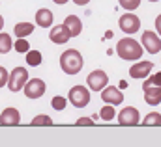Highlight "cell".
Wrapping results in <instances>:
<instances>
[{
  "label": "cell",
  "instance_id": "4316f807",
  "mask_svg": "<svg viewBox=\"0 0 161 147\" xmlns=\"http://www.w3.org/2000/svg\"><path fill=\"white\" fill-rule=\"evenodd\" d=\"M75 125L77 127H92L94 125V119H90V117H79L75 121Z\"/></svg>",
  "mask_w": 161,
  "mask_h": 147
},
{
  "label": "cell",
  "instance_id": "cb8c5ba5",
  "mask_svg": "<svg viewBox=\"0 0 161 147\" xmlns=\"http://www.w3.org/2000/svg\"><path fill=\"white\" fill-rule=\"evenodd\" d=\"M15 50H17V52H28L30 47H28V43H26L23 37H19V41L15 43Z\"/></svg>",
  "mask_w": 161,
  "mask_h": 147
},
{
  "label": "cell",
  "instance_id": "3957f363",
  "mask_svg": "<svg viewBox=\"0 0 161 147\" xmlns=\"http://www.w3.org/2000/svg\"><path fill=\"white\" fill-rule=\"evenodd\" d=\"M28 82V71L25 67H15L9 73V80H8V88L9 91H19L25 88V84Z\"/></svg>",
  "mask_w": 161,
  "mask_h": 147
},
{
  "label": "cell",
  "instance_id": "83f0119b",
  "mask_svg": "<svg viewBox=\"0 0 161 147\" xmlns=\"http://www.w3.org/2000/svg\"><path fill=\"white\" fill-rule=\"evenodd\" d=\"M144 84H156V86H161V73L152 74L150 78H146V80H144Z\"/></svg>",
  "mask_w": 161,
  "mask_h": 147
},
{
  "label": "cell",
  "instance_id": "ffe728a7",
  "mask_svg": "<svg viewBox=\"0 0 161 147\" xmlns=\"http://www.w3.org/2000/svg\"><path fill=\"white\" fill-rule=\"evenodd\" d=\"M53 125V119L49 115H36L32 119V127H51Z\"/></svg>",
  "mask_w": 161,
  "mask_h": 147
},
{
  "label": "cell",
  "instance_id": "1f68e13d",
  "mask_svg": "<svg viewBox=\"0 0 161 147\" xmlns=\"http://www.w3.org/2000/svg\"><path fill=\"white\" fill-rule=\"evenodd\" d=\"M2 26H4V17L0 15V30H2Z\"/></svg>",
  "mask_w": 161,
  "mask_h": 147
},
{
  "label": "cell",
  "instance_id": "e0dca14e",
  "mask_svg": "<svg viewBox=\"0 0 161 147\" xmlns=\"http://www.w3.org/2000/svg\"><path fill=\"white\" fill-rule=\"evenodd\" d=\"M13 32H15L17 37H26L34 32V24H30V23H19V24H15Z\"/></svg>",
  "mask_w": 161,
  "mask_h": 147
},
{
  "label": "cell",
  "instance_id": "30bf717a",
  "mask_svg": "<svg viewBox=\"0 0 161 147\" xmlns=\"http://www.w3.org/2000/svg\"><path fill=\"white\" fill-rule=\"evenodd\" d=\"M101 99H103L107 104H122L124 95H122V91L118 89V88L109 86V88H103V91H101Z\"/></svg>",
  "mask_w": 161,
  "mask_h": 147
},
{
  "label": "cell",
  "instance_id": "5b68a950",
  "mask_svg": "<svg viewBox=\"0 0 161 147\" xmlns=\"http://www.w3.org/2000/svg\"><path fill=\"white\" fill-rule=\"evenodd\" d=\"M23 89H25V95H26L28 99H40V97H43L47 86H45V82H43L41 78H32V80H28V82L25 84Z\"/></svg>",
  "mask_w": 161,
  "mask_h": 147
},
{
  "label": "cell",
  "instance_id": "7c38bea8",
  "mask_svg": "<svg viewBox=\"0 0 161 147\" xmlns=\"http://www.w3.org/2000/svg\"><path fill=\"white\" fill-rule=\"evenodd\" d=\"M21 123V115L17 108H6L0 115V125L4 127H13V125H19Z\"/></svg>",
  "mask_w": 161,
  "mask_h": 147
},
{
  "label": "cell",
  "instance_id": "f546056e",
  "mask_svg": "<svg viewBox=\"0 0 161 147\" xmlns=\"http://www.w3.org/2000/svg\"><path fill=\"white\" fill-rule=\"evenodd\" d=\"M73 2H75L77 6H86V4H88L90 0H73Z\"/></svg>",
  "mask_w": 161,
  "mask_h": 147
},
{
  "label": "cell",
  "instance_id": "f1b7e54d",
  "mask_svg": "<svg viewBox=\"0 0 161 147\" xmlns=\"http://www.w3.org/2000/svg\"><path fill=\"white\" fill-rule=\"evenodd\" d=\"M156 30H158V34L161 36V15H158V19H156Z\"/></svg>",
  "mask_w": 161,
  "mask_h": 147
},
{
  "label": "cell",
  "instance_id": "ba28073f",
  "mask_svg": "<svg viewBox=\"0 0 161 147\" xmlns=\"http://www.w3.org/2000/svg\"><path fill=\"white\" fill-rule=\"evenodd\" d=\"M142 91H144V101L146 104H159L161 103V86L156 84H142Z\"/></svg>",
  "mask_w": 161,
  "mask_h": 147
},
{
  "label": "cell",
  "instance_id": "6da1fadb",
  "mask_svg": "<svg viewBox=\"0 0 161 147\" xmlns=\"http://www.w3.org/2000/svg\"><path fill=\"white\" fill-rule=\"evenodd\" d=\"M82 65H84V60H82L80 52L75 50V48H69V50H66V52L60 56V67H62V71L66 74L80 73Z\"/></svg>",
  "mask_w": 161,
  "mask_h": 147
},
{
  "label": "cell",
  "instance_id": "8fae6325",
  "mask_svg": "<svg viewBox=\"0 0 161 147\" xmlns=\"http://www.w3.org/2000/svg\"><path fill=\"white\" fill-rule=\"evenodd\" d=\"M142 45L150 54H156L161 50V39L156 36V32H144L142 34Z\"/></svg>",
  "mask_w": 161,
  "mask_h": 147
},
{
  "label": "cell",
  "instance_id": "9c48e42d",
  "mask_svg": "<svg viewBox=\"0 0 161 147\" xmlns=\"http://www.w3.org/2000/svg\"><path fill=\"white\" fill-rule=\"evenodd\" d=\"M139 119H141L139 110H137V108H133V106H125V108L118 114V121H120V125H125V127L137 125V123H139Z\"/></svg>",
  "mask_w": 161,
  "mask_h": 147
},
{
  "label": "cell",
  "instance_id": "44dd1931",
  "mask_svg": "<svg viewBox=\"0 0 161 147\" xmlns=\"http://www.w3.org/2000/svg\"><path fill=\"white\" fill-rule=\"evenodd\" d=\"M26 62H28V65H40L41 63V54L38 50H28L26 52Z\"/></svg>",
  "mask_w": 161,
  "mask_h": 147
},
{
  "label": "cell",
  "instance_id": "5bb4252c",
  "mask_svg": "<svg viewBox=\"0 0 161 147\" xmlns=\"http://www.w3.org/2000/svg\"><path fill=\"white\" fill-rule=\"evenodd\" d=\"M51 41L53 43H56V45H64V43H68V39H69V32L66 30V26L64 24H60V26H54L53 30H51Z\"/></svg>",
  "mask_w": 161,
  "mask_h": 147
},
{
  "label": "cell",
  "instance_id": "277c9868",
  "mask_svg": "<svg viewBox=\"0 0 161 147\" xmlns=\"http://www.w3.org/2000/svg\"><path fill=\"white\" fill-rule=\"evenodd\" d=\"M69 103L77 108H84L88 103H90V91L84 88V86H73L69 89V95H68Z\"/></svg>",
  "mask_w": 161,
  "mask_h": 147
},
{
  "label": "cell",
  "instance_id": "d4e9b609",
  "mask_svg": "<svg viewBox=\"0 0 161 147\" xmlns=\"http://www.w3.org/2000/svg\"><path fill=\"white\" fill-rule=\"evenodd\" d=\"M53 108L54 110H64L66 108V99L64 97H54L53 99Z\"/></svg>",
  "mask_w": 161,
  "mask_h": 147
},
{
  "label": "cell",
  "instance_id": "9a60e30c",
  "mask_svg": "<svg viewBox=\"0 0 161 147\" xmlns=\"http://www.w3.org/2000/svg\"><path fill=\"white\" fill-rule=\"evenodd\" d=\"M64 26H66V30L69 32V36L75 37L80 34V30H82V24H80V19L77 15H69V17H66V21H64Z\"/></svg>",
  "mask_w": 161,
  "mask_h": 147
},
{
  "label": "cell",
  "instance_id": "2e32d148",
  "mask_svg": "<svg viewBox=\"0 0 161 147\" xmlns=\"http://www.w3.org/2000/svg\"><path fill=\"white\" fill-rule=\"evenodd\" d=\"M53 19H54V15H53V11L51 9H38L36 11V24L38 26H43V28H49L51 24H53Z\"/></svg>",
  "mask_w": 161,
  "mask_h": 147
},
{
  "label": "cell",
  "instance_id": "4dcf8cb0",
  "mask_svg": "<svg viewBox=\"0 0 161 147\" xmlns=\"http://www.w3.org/2000/svg\"><path fill=\"white\" fill-rule=\"evenodd\" d=\"M53 2H56V4H66L68 0H53Z\"/></svg>",
  "mask_w": 161,
  "mask_h": 147
},
{
  "label": "cell",
  "instance_id": "603a6c76",
  "mask_svg": "<svg viewBox=\"0 0 161 147\" xmlns=\"http://www.w3.org/2000/svg\"><path fill=\"white\" fill-rule=\"evenodd\" d=\"M139 4H141V0H120V6L124 8V9H127V11L137 9V8H139Z\"/></svg>",
  "mask_w": 161,
  "mask_h": 147
},
{
  "label": "cell",
  "instance_id": "8992f818",
  "mask_svg": "<svg viewBox=\"0 0 161 147\" xmlns=\"http://www.w3.org/2000/svg\"><path fill=\"white\" fill-rule=\"evenodd\" d=\"M118 24H120V28L125 34H135V32H139V28H141V19H139L137 15H133V13H125V15L120 17Z\"/></svg>",
  "mask_w": 161,
  "mask_h": 147
},
{
  "label": "cell",
  "instance_id": "7402d4cb",
  "mask_svg": "<svg viewBox=\"0 0 161 147\" xmlns=\"http://www.w3.org/2000/svg\"><path fill=\"white\" fill-rule=\"evenodd\" d=\"M99 117H101V119H105V121H111V119L114 117V108H113V104L103 106L101 112H99Z\"/></svg>",
  "mask_w": 161,
  "mask_h": 147
},
{
  "label": "cell",
  "instance_id": "4fadbf2b",
  "mask_svg": "<svg viewBox=\"0 0 161 147\" xmlns=\"http://www.w3.org/2000/svg\"><path fill=\"white\" fill-rule=\"evenodd\" d=\"M152 67H154V63L152 62H139V63H135L131 69H129V74L133 76V78H146L150 71H152Z\"/></svg>",
  "mask_w": 161,
  "mask_h": 147
},
{
  "label": "cell",
  "instance_id": "484cf974",
  "mask_svg": "<svg viewBox=\"0 0 161 147\" xmlns=\"http://www.w3.org/2000/svg\"><path fill=\"white\" fill-rule=\"evenodd\" d=\"M8 80H9V73L6 71V67L0 65V88H4L8 84Z\"/></svg>",
  "mask_w": 161,
  "mask_h": 147
},
{
  "label": "cell",
  "instance_id": "ac0fdd59",
  "mask_svg": "<svg viewBox=\"0 0 161 147\" xmlns=\"http://www.w3.org/2000/svg\"><path fill=\"white\" fill-rule=\"evenodd\" d=\"M11 47H13L11 37L8 36V34H0V54L9 52V50H11Z\"/></svg>",
  "mask_w": 161,
  "mask_h": 147
},
{
  "label": "cell",
  "instance_id": "d6986e66",
  "mask_svg": "<svg viewBox=\"0 0 161 147\" xmlns=\"http://www.w3.org/2000/svg\"><path fill=\"white\" fill-rule=\"evenodd\" d=\"M142 125H144V127H154V125H161V115H159V114H156V112L148 114V115L144 117Z\"/></svg>",
  "mask_w": 161,
  "mask_h": 147
},
{
  "label": "cell",
  "instance_id": "52a82bcc",
  "mask_svg": "<svg viewBox=\"0 0 161 147\" xmlns=\"http://www.w3.org/2000/svg\"><path fill=\"white\" fill-rule=\"evenodd\" d=\"M88 86H90V89H94V91H97V89H103L105 86H107V82H109V76L105 74V71H101V69H96V71H92V73L88 74Z\"/></svg>",
  "mask_w": 161,
  "mask_h": 147
},
{
  "label": "cell",
  "instance_id": "7a4b0ae2",
  "mask_svg": "<svg viewBox=\"0 0 161 147\" xmlns=\"http://www.w3.org/2000/svg\"><path fill=\"white\" fill-rule=\"evenodd\" d=\"M116 52H118V56H120L122 60H125V62H131V60H141V56H142V47H141L135 39L127 37V39H122V41H118Z\"/></svg>",
  "mask_w": 161,
  "mask_h": 147
},
{
  "label": "cell",
  "instance_id": "d6a6232c",
  "mask_svg": "<svg viewBox=\"0 0 161 147\" xmlns=\"http://www.w3.org/2000/svg\"><path fill=\"white\" fill-rule=\"evenodd\" d=\"M150 2H159V0H150Z\"/></svg>",
  "mask_w": 161,
  "mask_h": 147
}]
</instances>
